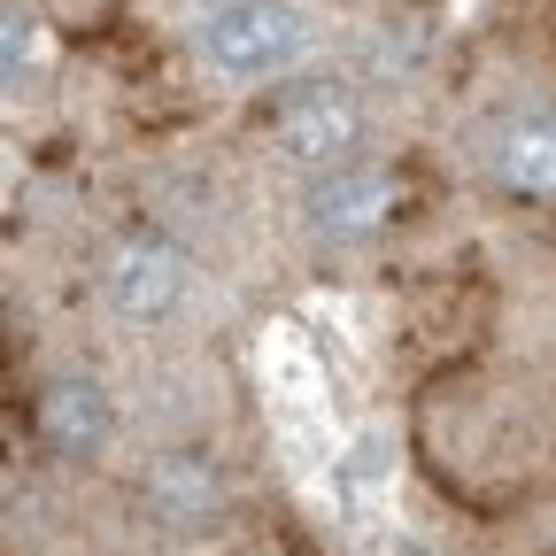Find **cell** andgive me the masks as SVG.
I'll return each instance as SVG.
<instances>
[{"instance_id": "1", "label": "cell", "mask_w": 556, "mask_h": 556, "mask_svg": "<svg viewBox=\"0 0 556 556\" xmlns=\"http://www.w3.org/2000/svg\"><path fill=\"white\" fill-rule=\"evenodd\" d=\"M193 47H201V62L217 70V78L263 86V78H278V70L302 62L309 16L294 9V0H217V9L201 16Z\"/></svg>"}, {"instance_id": "2", "label": "cell", "mask_w": 556, "mask_h": 556, "mask_svg": "<svg viewBox=\"0 0 556 556\" xmlns=\"http://www.w3.org/2000/svg\"><path fill=\"white\" fill-rule=\"evenodd\" d=\"M270 139H278V155L302 163V170H340L348 155L364 148V93L348 86V78H302L278 93L270 109Z\"/></svg>"}, {"instance_id": "3", "label": "cell", "mask_w": 556, "mask_h": 556, "mask_svg": "<svg viewBox=\"0 0 556 556\" xmlns=\"http://www.w3.org/2000/svg\"><path fill=\"white\" fill-rule=\"evenodd\" d=\"M193 294V263L170 248V240H116L109 263H101V302L131 325H163L178 317Z\"/></svg>"}, {"instance_id": "4", "label": "cell", "mask_w": 556, "mask_h": 556, "mask_svg": "<svg viewBox=\"0 0 556 556\" xmlns=\"http://www.w3.org/2000/svg\"><path fill=\"white\" fill-rule=\"evenodd\" d=\"M394 217V178L379 163H340L309 186V225L325 240H371Z\"/></svg>"}, {"instance_id": "5", "label": "cell", "mask_w": 556, "mask_h": 556, "mask_svg": "<svg viewBox=\"0 0 556 556\" xmlns=\"http://www.w3.org/2000/svg\"><path fill=\"white\" fill-rule=\"evenodd\" d=\"M109 394L93 387V379H54L47 394H39V433L62 448V456H93L101 441H109Z\"/></svg>"}, {"instance_id": "6", "label": "cell", "mask_w": 556, "mask_h": 556, "mask_svg": "<svg viewBox=\"0 0 556 556\" xmlns=\"http://www.w3.org/2000/svg\"><path fill=\"white\" fill-rule=\"evenodd\" d=\"M495 178H503L510 193L556 201V109H541V116H518V124L495 139Z\"/></svg>"}, {"instance_id": "7", "label": "cell", "mask_w": 556, "mask_h": 556, "mask_svg": "<svg viewBox=\"0 0 556 556\" xmlns=\"http://www.w3.org/2000/svg\"><path fill=\"white\" fill-rule=\"evenodd\" d=\"M9 78H16V86L31 78V16H24V9H9Z\"/></svg>"}]
</instances>
